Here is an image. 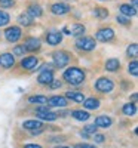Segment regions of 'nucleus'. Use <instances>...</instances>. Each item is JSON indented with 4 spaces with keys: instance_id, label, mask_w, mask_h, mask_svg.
Returning a JSON list of instances; mask_svg holds the SVG:
<instances>
[{
    "instance_id": "obj_24",
    "label": "nucleus",
    "mask_w": 138,
    "mask_h": 148,
    "mask_svg": "<svg viewBox=\"0 0 138 148\" xmlns=\"http://www.w3.org/2000/svg\"><path fill=\"white\" fill-rule=\"evenodd\" d=\"M33 21H34V18H31V16L28 15V12H26V14H21V15L18 16V22L21 24V25H24V27H30L31 24H33Z\"/></svg>"
},
{
    "instance_id": "obj_37",
    "label": "nucleus",
    "mask_w": 138,
    "mask_h": 148,
    "mask_svg": "<svg viewBox=\"0 0 138 148\" xmlns=\"http://www.w3.org/2000/svg\"><path fill=\"white\" fill-rule=\"evenodd\" d=\"M24 148H42V147L36 145V144H27V145H24Z\"/></svg>"
},
{
    "instance_id": "obj_36",
    "label": "nucleus",
    "mask_w": 138,
    "mask_h": 148,
    "mask_svg": "<svg viewBox=\"0 0 138 148\" xmlns=\"http://www.w3.org/2000/svg\"><path fill=\"white\" fill-rule=\"evenodd\" d=\"M94 138H95V141L98 142V144H101V142H104V135H98V133H94Z\"/></svg>"
},
{
    "instance_id": "obj_31",
    "label": "nucleus",
    "mask_w": 138,
    "mask_h": 148,
    "mask_svg": "<svg viewBox=\"0 0 138 148\" xmlns=\"http://www.w3.org/2000/svg\"><path fill=\"white\" fill-rule=\"evenodd\" d=\"M126 53H128V56L137 58V56H138V45H137V43H132V45L126 49Z\"/></svg>"
},
{
    "instance_id": "obj_21",
    "label": "nucleus",
    "mask_w": 138,
    "mask_h": 148,
    "mask_svg": "<svg viewBox=\"0 0 138 148\" xmlns=\"http://www.w3.org/2000/svg\"><path fill=\"white\" fill-rule=\"evenodd\" d=\"M120 68V61L117 58H110L106 61V70L107 71H117Z\"/></svg>"
},
{
    "instance_id": "obj_26",
    "label": "nucleus",
    "mask_w": 138,
    "mask_h": 148,
    "mask_svg": "<svg viewBox=\"0 0 138 148\" xmlns=\"http://www.w3.org/2000/svg\"><path fill=\"white\" fill-rule=\"evenodd\" d=\"M28 102L30 104H42V105H45L48 102V98L43 96V95H34V96L28 98Z\"/></svg>"
},
{
    "instance_id": "obj_9",
    "label": "nucleus",
    "mask_w": 138,
    "mask_h": 148,
    "mask_svg": "<svg viewBox=\"0 0 138 148\" xmlns=\"http://www.w3.org/2000/svg\"><path fill=\"white\" fill-rule=\"evenodd\" d=\"M22 127L27 130H31L33 133H39L43 129V123L40 120H26L22 123Z\"/></svg>"
},
{
    "instance_id": "obj_7",
    "label": "nucleus",
    "mask_w": 138,
    "mask_h": 148,
    "mask_svg": "<svg viewBox=\"0 0 138 148\" xmlns=\"http://www.w3.org/2000/svg\"><path fill=\"white\" fill-rule=\"evenodd\" d=\"M21 28L19 27H9L6 28L5 31V37H6V40L10 42V43H17L19 39H21Z\"/></svg>"
},
{
    "instance_id": "obj_5",
    "label": "nucleus",
    "mask_w": 138,
    "mask_h": 148,
    "mask_svg": "<svg viewBox=\"0 0 138 148\" xmlns=\"http://www.w3.org/2000/svg\"><path fill=\"white\" fill-rule=\"evenodd\" d=\"M70 61V56L67 52L64 51H59V52H55L54 53V65L57 68H64Z\"/></svg>"
},
{
    "instance_id": "obj_30",
    "label": "nucleus",
    "mask_w": 138,
    "mask_h": 148,
    "mask_svg": "<svg viewBox=\"0 0 138 148\" xmlns=\"http://www.w3.org/2000/svg\"><path fill=\"white\" fill-rule=\"evenodd\" d=\"M9 21H10V16H9L8 12H5V10H0V27H5V25H8Z\"/></svg>"
},
{
    "instance_id": "obj_16",
    "label": "nucleus",
    "mask_w": 138,
    "mask_h": 148,
    "mask_svg": "<svg viewBox=\"0 0 138 148\" xmlns=\"http://www.w3.org/2000/svg\"><path fill=\"white\" fill-rule=\"evenodd\" d=\"M37 64H39V59L36 56H27L21 61V67L26 68V70H34Z\"/></svg>"
},
{
    "instance_id": "obj_27",
    "label": "nucleus",
    "mask_w": 138,
    "mask_h": 148,
    "mask_svg": "<svg viewBox=\"0 0 138 148\" xmlns=\"http://www.w3.org/2000/svg\"><path fill=\"white\" fill-rule=\"evenodd\" d=\"M97 126L95 125H88L82 132H80V135H82V136L83 138H88V136H91V135H94V133H97Z\"/></svg>"
},
{
    "instance_id": "obj_19",
    "label": "nucleus",
    "mask_w": 138,
    "mask_h": 148,
    "mask_svg": "<svg viewBox=\"0 0 138 148\" xmlns=\"http://www.w3.org/2000/svg\"><path fill=\"white\" fill-rule=\"evenodd\" d=\"M66 98H68V99H71L74 102H83L85 95H83V92H79V90H68L66 93Z\"/></svg>"
},
{
    "instance_id": "obj_33",
    "label": "nucleus",
    "mask_w": 138,
    "mask_h": 148,
    "mask_svg": "<svg viewBox=\"0 0 138 148\" xmlns=\"http://www.w3.org/2000/svg\"><path fill=\"white\" fill-rule=\"evenodd\" d=\"M116 21L119 22V24H122V25H128L129 24V18L128 16H125V15H117V18H116Z\"/></svg>"
},
{
    "instance_id": "obj_15",
    "label": "nucleus",
    "mask_w": 138,
    "mask_h": 148,
    "mask_svg": "<svg viewBox=\"0 0 138 148\" xmlns=\"http://www.w3.org/2000/svg\"><path fill=\"white\" fill-rule=\"evenodd\" d=\"M94 125H95L97 127L107 129V127H110V126L113 125V120H111V117H108V116H99V117L95 119Z\"/></svg>"
},
{
    "instance_id": "obj_23",
    "label": "nucleus",
    "mask_w": 138,
    "mask_h": 148,
    "mask_svg": "<svg viewBox=\"0 0 138 148\" xmlns=\"http://www.w3.org/2000/svg\"><path fill=\"white\" fill-rule=\"evenodd\" d=\"M83 107L86 110H98L99 108V101L95 99V98H88V99H83Z\"/></svg>"
},
{
    "instance_id": "obj_8",
    "label": "nucleus",
    "mask_w": 138,
    "mask_h": 148,
    "mask_svg": "<svg viewBox=\"0 0 138 148\" xmlns=\"http://www.w3.org/2000/svg\"><path fill=\"white\" fill-rule=\"evenodd\" d=\"M113 37H115L113 28H99L95 33V39L99 42H110V40H113Z\"/></svg>"
},
{
    "instance_id": "obj_13",
    "label": "nucleus",
    "mask_w": 138,
    "mask_h": 148,
    "mask_svg": "<svg viewBox=\"0 0 138 148\" xmlns=\"http://www.w3.org/2000/svg\"><path fill=\"white\" fill-rule=\"evenodd\" d=\"M70 10H71V8L66 3H55V5L51 6V12L54 15H66Z\"/></svg>"
},
{
    "instance_id": "obj_3",
    "label": "nucleus",
    "mask_w": 138,
    "mask_h": 148,
    "mask_svg": "<svg viewBox=\"0 0 138 148\" xmlns=\"http://www.w3.org/2000/svg\"><path fill=\"white\" fill-rule=\"evenodd\" d=\"M95 89L101 93H110L113 89H115V83H113L111 79L107 77H101L95 82Z\"/></svg>"
},
{
    "instance_id": "obj_29",
    "label": "nucleus",
    "mask_w": 138,
    "mask_h": 148,
    "mask_svg": "<svg viewBox=\"0 0 138 148\" xmlns=\"http://www.w3.org/2000/svg\"><path fill=\"white\" fill-rule=\"evenodd\" d=\"M94 15H95L97 18H99V19H104V18L108 16V10L104 9V8H97V9L94 10Z\"/></svg>"
},
{
    "instance_id": "obj_2",
    "label": "nucleus",
    "mask_w": 138,
    "mask_h": 148,
    "mask_svg": "<svg viewBox=\"0 0 138 148\" xmlns=\"http://www.w3.org/2000/svg\"><path fill=\"white\" fill-rule=\"evenodd\" d=\"M97 46L95 40L92 37H86V36H82L76 40V47L80 49V51H85V52H89V51H94Z\"/></svg>"
},
{
    "instance_id": "obj_10",
    "label": "nucleus",
    "mask_w": 138,
    "mask_h": 148,
    "mask_svg": "<svg viewBox=\"0 0 138 148\" xmlns=\"http://www.w3.org/2000/svg\"><path fill=\"white\" fill-rule=\"evenodd\" d=\"M15 65V56L12 53H2L0 55V67L9 70Z\"/></svg>"
},
{
    "instance_id": "obj_28",
    "label": "nucleus",
    "mask_w": 138,
    "mask_h": 148,
    "mask_svg": "<svg viewBox=\"0 0 138 148\" xmlns=\"http://www.w3.org/2000/svg\"><path fill=\"white\" fill-rule=\"evenodd\" d=\"M26 52H27V49H26L24 45H18V46H15L14 49H12V55L14 56H24Z\"/></svg>"
},
{
    "instance_id": "obj_18",
    "label": "nucleus",
    "mask_w": 138,
    "mask_h": 148,
    "mask_svg": "<svg viewBox=\"0 0 138 148\" xmlns=\"http://www.w3.org/2000/svg\"><path fill=\"white\" fill-rule=\"evenodd\" d=\"M119 10H120L122 15L128 16V18L137 15V9H135L134 6H131V5H120V6H119Z\"/></svg>"
},
{
    "instance_id": "obj_32",
    "label": "nucleus",
    "mask_w": 138,
    "mask_h": 148,
    "mask_svg": "<svg viewBox=\"0 0 138 148\" xmlns=\"http://www.w3.org/2000/svg\"><path fill=\"white\" fill-rule=\"evenodd\" d=\"M128 71H129V74H132L134 77L138 76V62H137V61H132V62H129Z\"/></svg>"
},
{
    "instance_id": "obj_39",
    "label": "nucleus",
    "mask_w": 138,
    "mask_h": 148,
    "mask_svg": "<svg viewBox=\"0 0 138 148\" xmlns=\"http://www.w3.org/2000/svg\"><path fill=\"white\" fill-rule=\"evenodd\" d=\"M137 2H138V0H132V6L137 9Z\"/></svg>"
},
{
    "instance_id": "obj_4",
    "label": "nucleus",
    "mask_w": 138,
    "mask_h": 148,
    "mask_svg": "<svg viewBox=\"0 0 138 148\" xmlns=\"http://www.w3.org/2000/svg\"><path fill=\"white\" fill-rule=\"evenodd\" d=\"M85 25H82V24H70V25H66L64 28H62V33H66L68 36H73V37H79V36H83L85 33Z\"/></svg>"
},
{
    "instance_id": "obj_11",
    "label": "nucleus",
    "mask_w": 138,
    "mask_h": 148,
    "mask_svg": "<svg viewBox=\"0 0 138 148\" xmlns=\"http://www.w3.org/2000/svg\"><path fill=\"white\" fill-rule=\"evenodd\" d=\"M49 107H58V108H64L67 107V98L64 96H51V98H48V102H46Z\"/></svg>"
},
{
    "instance_id": "obj_35",
    "label": "nucleus",
    "mask_w": 138,
    "mask_h": 148,
    "mask_svg": "<svg viewBox=\"0 0 138 148\" xmlns=\"http://www.w3.org/2000/svg\"><path fill=\"white\" fill-rule=\"evenodd\" d=\"M61 84H62V83H61L59 80H55V79H54L51 83H49V86H51L52 89H58V88H61Z\"/></svg>"
},
{
    "instance_id": "obj_17",
    "label": "nucleus",
    "mask_w": 138,
    "mask_h": 148,
    "mask_svg": "<svg viewBox=\"0 0 138 148\" xmlns=\"http://www.w3.org/2000/svg\"><path fill=\"white\" fill-rule=\"evenodd\" d=\"M26 49L27 51H30V52H34V51H39L40 49V40L39 39H36V37H30V39H27V42H26Z\"/></svg>"
},
{
    "instance_id": "obj_38",
    "label": "nucleus",
    "mask_w": 138,
    "mask_h": 148,
    "mask_svg": "<svg viewBox=\"0 0 138 148\" xmlns=\"http://www.w3.org/2000/svg\"><path fill=\"white\" fill-rule=\"evenodd\" d=\"M77 148H97V147H94V145H89V144H83V145H79Z\"/></svg>"
},
{
    "instance_id": "obj_12",
    "label": "nucleus",
    "mask_w": 138,
    "mask_h": 148,
    "mask_svg": "<svg viewBox=\"0 0 138 148\" xmlns=\"http://www.w3.org/2000/svg\"><path fill=\"white\" fill-rule=\"evenodd\" d=\"M46 42L48 45H51V46H57L62 42V33L59 31H49L46 34Z\"/></svg>"
},
{
    "instance_id": "obj_1",
    "label": "nucleus",
    "mask_w": 138,
    "mask_h": 148,
    "mask_svg": "<svg viewBox=\"0 0 138 148\" xmlns=\"http://www.w3.org/2000/svg\"><path fill=\"white\" fill-rule=\"evenodd\" d=\"M64 80L67 82V83H70V84H73V86H79V84H82L83 82H85V71L82 70V68H79V67H70L68 70H66L64 71Z\"/></svg>"
},
{
    "instance_id": "obj_34",
    "label": "nucleus",
    "mask_w": 138,
    "mask_h": 148,
    "mask_svg": "<svg viewBox=\"0 0 138 148\" xmlns=\"http://www.w3.org/2000/svg\"><path fill=\"white\" fill-rule=\"evenodd\" d=\"M15 3V0H0V6L2 8H10V6H14Z\"/></svg>"
},
{
    "instance_id": "obj_14",
    "label": "nucleus",
    "mask_w": 138,
    "mask_h": 148,
    "mask_svg": "<svg viewBox=\"0 0 138 148\" xmlns=\"http://www.w3.org/2000/svg\"><path fill=\"white\" fill-rule=\"evenodd\" d=\"M52 80H54L52 70H42V73L39 74V77H37V82L40 84H49Z\"/></svg>"
},
{
    "instance_id": "obj_6",
    "label": "nucleus",
    "mask_w": 138,
    "mask_h": 148,
    "mask_svg": "<svg viewBox=\"0 0 138 148\" xmlns=\"http://www.w3.org/2000/svg\"><path fill=\"white\" fill-rule=\"evenodd\" d=\"M36 116H37V119L46 120V121H54V120L58 119V114H57V113H52V111H49L48 107L37 108V110H36Z\"/></svg>"
},
{
    "instance_id": "obj_22",
    "label": "nucleus",
    "mask_w": 138,
    "mask_h": 148,
    "mask_svg": "<svg viewBox=\"0 0 138 148\" xmlns=\"http://www.w3.org/2000/svg\"><path fill=\"white\" fill-rule=\"evenodd\" d=\"M122 113H123L125 116H128V117H132V116H135V114H137V105H135L134 102L125 104V105L122 107Z\"/></svg>"
},
{
    "instance_id": "obj_20",
    "label": "nucleus",
    "mask_w": 138,
    "mask_h": 148,
    "mask_svg": "<svg viewBox=\"0 0 138 148\" xmlns=\"http://www.w3.org/2000/svg\"><path fill=\"white\" fill-rule=\"evenodd\" d=\"M71 117L76 119L77 121H86L91 117V114L88 111H83V110H74V111H71Z\"/></svg>"
},
{
    "instance_id": "obj_40",
    "label": "nucleus",
    "mask_w": 138,
    "mask_h": 148,
    "mask_svg": "<svg viewBox=\"0 0 138 148\" xmlns=\"http://www.w3.org/2000/svg\"><path fill=\"white\" fill-rule=\"evenodd\" d=\"M59 148H70V147H59Z\"/></svg>"
},
{
    "instance_id": "obj_25",
    "label": "nucleus",
    "mask_w": 138,
    "mask_h": 148,
    "mask_svg": "<svg viewBox=\"0 0 138 148\" xmlns=\"http://www.w3.org/2000/svg\"><path fill=\"white\" fill-rule=\"evenodd\" d=\"M27 12H28V15H30L31 18H40L42 14H43V10H42V8H40L39 5H31Z\"/></svg>"
}]
</instances>
